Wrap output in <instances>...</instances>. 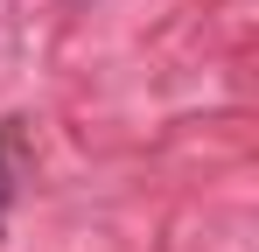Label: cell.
<instances>
[{"label":"cell","instance_id":"6da1fadb","mask_svg":"<svg viewBox=\"0 0 259 252\" xmlns=\"http://www.w3.org/2000/svg\"><path fill=\"white\" fill-rule=\"evenodd\" d=\"M7 203H14V140L0 133V231H7Z\"/></svg>","mask_w":259,"mask_h":252}]
</instances>
